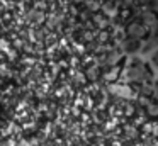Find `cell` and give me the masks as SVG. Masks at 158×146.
Wrapping results in <instances>:
<instances>
[{
  "label": "cell",
  "instance_id": "3",
  "mask_svg": "<svg viewBox=\"0 0 158 146\" xmlns=\"http://www.w3.org/2000/svg\"><path fill=\"white\" fill-rule=\"evenodd\" d=\"M148 34V29L138 20H131L126 26V37H131V39H138L143 41Z\"/></svg>",
  "mask_w": 158,
  "mask_h": 146
},
{
  "label": "cell",
  "instance_id": "1",
  "mask_svg": "<svg viewBox=\"0 0 158 146\" xmlns=\"http://www.w3.org/2000/svg\"><path fill=\"white\" fill-rule=\"evenodd\" d=\"M126 78L131 83H144L153 78L151 66L143 60H133L126 70Z\"/></svg>",
  "mask_w": 158,
  "mask_h": 146
},
{
  "label": "cell",
  "instance_id": "6",
  "mask_svg": "<svg viewBox=\"0 0 158 146\" xmlns=\"http://www.w3.org/2000/svg\"><path fill=\"white\" fill-rule=\"evenodd\" d=\"M150 66H155V68H158V49H156V51H153V53H151Z\"/></svg>",
  "mask_w": 158,
  "mask_h": 146
},
{
  "label": "cell",
  "instance_id": "4",
  "mask_svg": "<svg viewBox=\"0 0 158 146\" xmlns=\"http://www.w3.org/2000/svg\"><path fill=\"white\" fill-rule=\"evenodd\" d=\"M138 22H141L146 29H151L153 26H156L158 24V15L155 12H151L150 9H144V10H141L139 14H138Z\"/></svg>",
  "mask_w": 158,
  "mask_h": 146
},
{
  "label": "cell",
  "instance_id": "2",
  "mask_svg": "<svg viewBox=\"0 0 158 146\" xmlns=\"http://www.w3.org/2000/svg\"><path fill=\"white\" fill-rule=\"evenodd\" d=\"M158 49V24L156 26H153L151 29H148V34L146 37L143 39V43H141V54H150L153 53V51Z\"/></svg>",
  "mask_w": 158,
  "mask_h": 146
},
{
  "label": "cell",
  "instance_id": "7",
  "mask_svg": "<svg viewBox=\"0 0 158 146\" xmlns=\"http://www.w3.org/2000/svg\"><path fill=\"white\" fill-rule=\"evenodd\" d=\"M151 87H153V95L158 98V77L155 78V81H153V85H151Z\"/></svg>",
  "mask_w": 158,
  "mask_h": 146
},
{
  "label": "cell",
  "instance_id": "5",
  "mask_svg": "<svg viewBox=\"0 0 158 146\" xmlns=\"http://www.w3.org/2000/svg\"><path fill=\"white\" fill-rule=\"evenodd\" d=\"M141 43L143 41H138V39H131V37H126L123 41V51L127 54H136L141 51Z\"/></svg>",
  "mask_w": 158,
  "mask_h": 146
},
{
  "label": "cell",
  "instance_id": "8",
  "mask_svg": "<svg viewBox=\"0 0 158 146\" xmlns=\"http://www.w3.org/2000/svg\"><path fill=\"white\" fill-rule=\"evenodd\" d=\"M119 2H124V3H129V2H133V0H119Z\"/></svg>",
  "mask_w": 158,
  "mask_h": 146
}]
</instances>
